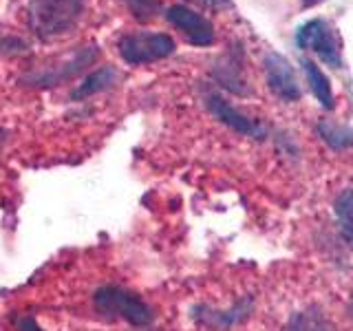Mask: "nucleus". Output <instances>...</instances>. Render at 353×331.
<instances>
[{
  "mask_svg": "<svg viewBox=\"0 0 353 331\" xmlns=\"http://www.w3.org/2000/svg\"><path fill=\"white\" fill-rule=\"evenodd\" d=\"M84 14V0H29V27L42 40L69 33Z\"/></svg>",
  "mask_w": 353,
  "mask_h": 331,
  "instance_id": "f257e3e1",
  "label": "nucleus"
},
{
  "mask_svg": "<svg viewBox=\"0 0 353 331\" xmlns=\"http://www.w3.org/2000/svg\"><path fill=\"white\" fill-rule=\"evenodd\" d=\"M95 312L106 320H121L132 327H146L152 323V307L139 298L135 292H128L117 285H104L93 294Z\"/></svg>",
  "mask_w": 353,
  "mask_h": 331,
  "instance_id": "f03ea898",
  "label": "nucleus"
},
{
  "mask_svg": "<svg viewBox=\"0 0 353 331\" xmlns=\"http://www.w3.org/2000/svg\"><path fill=\"white\" fill-rule=\"evenodd\" d=\"M296 44L301 49L316 53L331 69H342V38L338 29L325 18L307 20L296 31Z\"/></svg>",
  "mask_w": 353,
  "mask_h": 331,
  "instance_id": "7ed1b4c3",
  "label": "nucleus"
},
{
  "mask_svg": "<svg viewBox=\"0 0 353 331\" xmlns=\"http://www.w3.org/2000/svg\"><path fill=\"white\" fill-rule=\"evenodd\" d=\"M117 51L126 64L139 66V64H150L168 58V55L176 51V44L168 33L132 31L119 38Z\"/></svg>",
  "mask_w": 353,
  "mask_h": 331,
  "instance_id": "20e7f679",
  "label": "nucleus"
},
{
  "mask_svg": "<svg viewBox=\"0 0 353 331\" xmlns=\"http://www.w3.org/2000/svg\"><path fill=\"white\" fill-rule=\"evenodd\" d=\"M165 20L170 22L172 27L179 29L185 40L194 44V47H210L214 44V25L210 22L203 14L185 7V5H172L165 11Z\"/></svg>",
  "mask_w": 353,
  "mask_h": 331,
  "instance_id": "39448f33",
  "label": "nucleus"
},
{
  "mask_svg": "<svg viewBox=\"0 0 353 331\" xmlns=\"http://www.w3.org/2000/svg\"><path fill=\"white\" fill-rule=\"evenodd\" d=\"M205 104L210 108V113H212L221 124H225L228 128L239 132V135L254 137V139H263L265 135H268V128H265L259 119H254V117L243 113V110H239L236 106H232L223 95L208 93Z\"/></svg>",
  "mask_w": 353,
  "mask_h": 331,
  "instance_id": "423d86ee",
  "label": "nucleus"
},
{
  "mask_svg": "<svg viewBox=\"0 0 353 331\" xmlns=\"http://www.w3.org/2000/svg\"><path fill=\"white\" fill-rule=\"evenodd\" d=\"M265 75H268L270 91L276 97H281L283 102H296V99L303 97V88L298 84L296 71L285 55L276 51L265 55Z\"/></svg>",
  "mask_w": 353,
  "mask_h": 331,
  "instance_id": "0eeeda50",
  "label": "nucleus"
},
{
  "mask_svg": "<svg viewBox=\"0 0 353 331\" xmlns=\"http://www.w3.org/2000/svg\"><path fill=\"white\" fill-rule=\"evenodd\" d=\"M212 75L221 86L228 88L232 93H236V95L250 93V84L245 77V66H243L241 51H230L223 60H219L212 69Z\"/></svg>",
  "mask_w": 353,
  "mask_h": 331,
  "instance_id": "6e6552de",
  "label": "nucleus"
},
{
  "mask_svg": "<svg viewBox=\"0 0 353 331\" xmlns=\"http://www.w3.org/2000/svg\"><path fill=\"white\" fill-rule=\"evenodd\" d=\"M283 331H336L329 314L318 305H307L298 309L285 323Z\"/></svg>",
  "mask_w": 353,
  "mask_h": 331,
  "instance_id": "1a4fd4ad",
  "label": "nucleus"
},
{
  "mask_svg": "<svg viewBox=\"0 0 353 331\" xmlns=\"http://www.w3.org/2000/svg\"><path fill=\"white\" fill-rule=\"evenodd\" d=\"M303 71L307 77V84L312 88V93L316 95V99L320 102V106L331 110L336 106V95H334V88H331L329 77L323 73V69L309 58H303Z\"/></svg>",
  "mask_w": 353,
  "mask_h": 331,
  "instance_id": "9d476101",
  "label": "nucleus"
},
{
  "mask_svg": "<svg viewBox=\"0 0 353 331\" xmlns=\"http://www.w3.org/2000/svg\"><path fill=\"white\" fill-rule=\"evenodd\" d=\"M117 69L115 66H102V69L93 71L91 75L86 77V80L75 88L71 93L73 99H84V97H91L95 93H102L106 88H110L115 82H117Z\"/></svg>",
  "mask_w": 353,
  "mask_h": 331,
  "instance_id": "9b49d317",
  "label": "nucleus"
},
{
  "mask_svg": "<svg viewBox=\"0 0 353 331\" xmlns=\"http://www.w3.org/2000/svg\"><path fill=\"white\" fill-rule=\"evenodd\" d=\"M334 217L342 239L353 248V188H345L334 203Z\"/></svg>",
  "mask_w": 353,
  "mask_h": 331,
  "instance_id": "f8f14e48",
  "label": "nucleus"
},
{
  "mask_svg": "<svg viewBox=\"0 0 353 331\" xmlns=\"http://www.w3.org/2000/svg\"><path fill=\"white\" fill-rule=\"evenodd\" d=\"M318 135L323 137V141L334 150L353 148V128H349L345 124H338V121L323 119L318 124Z\"/></svg>",
  "mask_w": 353,
  "mask_h": 331,
  "instance_id": "ddd939ff",
  "label": "nucleus"
},
{
  "mask_svg": "<svg viewBox=\"0 0 353 331\" xmlns=\"http://www.w3.org/2000/svg\"><path fill=\"white\" fill-rule=\"evenodd\" d=\"M124 3L130 9L132 18L137 20H150L161 9L159 0H124Z\"/></svg>",
  "mask_w": 353,
  "mask_h": 331,
  "instance_id": "4468645a",
  "label": "nucleus"
},
{
  "mask_svg": "<svg viewBox=\"0 0 353 331\" xmlns=\"http://www.w3.org/2000/svg\"><path fill=\"white\" fill-rule=\"evenodd\" d=\"M192 3L205 5V7H212V9H221V7H228V5H230V0H192Z\"/></svg>",
  "mask_w": 353,
  "mask_h": 331,
  "instance_id": "2eb2a0df",
  "label": "nucleus"
},
{
  "mask_svg": "<svg viewBox=\"0 0 353 331\" xmlns=\"http://www.w3.org/2000/svg\"><path fill=\"white\" fill-rule=\"evenodd\" d=\"M323 0H301V5L305 7V9H309V7H316V5H320Z\"/></svg>",
  "mask_w": 353,
  "mask_h": 331,
  "instance_id": "dca6fc26",
  "label": "nucleus"
},
{
  "mask_svg": "<svg viewBox=\"0 0 353 331\" xmlns=\"http://www.w3.org/2000/svg\"><path fill=\"white\" fill-rule=\"evenodd\" d=\"M3 141H5V132L0 130V146H3Z\"/></svg>",
  "mask_w": 353,
  "mask_h": 331,
  "instance_id": "f3484780",
  "label": "nucleus"
},
{
  "mask_svg": "<svg viewBox=\"0 0 353 331\" xmlns=\"http://www.w3.org/2000/svg\"><path fill=\"white\" fill-rule=\"evenodd\" d=\"M349 312H351V316H353V298H351V303H349Z\"/></svg>",
  "mask_w": 353,
  "mask_h": 331,
  "instance_id": "a211bd4d",
  "label": "nucleus"
}]
</instances>
